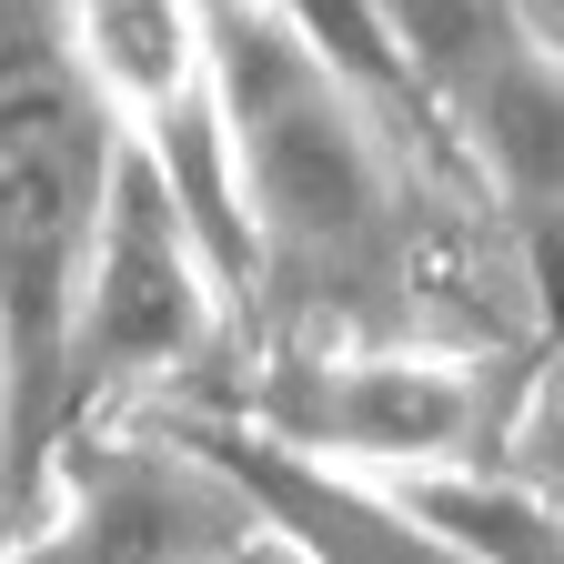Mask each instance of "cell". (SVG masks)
<instances>
[{"label":"cell","mask_w":564,"mask_h":564,"mask_svg":"<svg viewBox=\"0 0 564 564\" xmlns=\"http://www.w3.org/2000/svg\"><path fill=\"white\" fill-rule=\"evenodd\" d=\"M262 11H282L343 82H364L373 101L413 111V82H403V51H393V11L383 0H262Z\"/></svg>","instance_id":"52a82bcc"},{"label":"cell","mask_w":564,"mask_h":564,"mask_svg":"<svg viewBox=\"0 0 564 564\" xmlns=\"http://www.w3.org/2000/svg\"><path fill=\"white\" fill-rule=\"evenodd\" d=\"M252 524L223 494V474L152 413H121L51 464L0 564H232Z\"/></svg>","instance_id":"277c9868"},{"label":"cell","mask_w":564,"mask_h":564,"mask_svg":"<svg viewBox=\"0 0 564 564\" xmlns=\"http://www.w3.org/2000/svg\"><path fill=\"white\" fill-rule=\"evenodd\" d=\"M162 434H182L223 494L242 505V524L282 554V564H464L434 524H423L393 484L373 474H343V464H313V454H282L262 444L252 423L212 413V403H152Z\"/></svg>","instance_id":"5b68a950"},{"label":"cell","mask_w":564,"mask_h":564,"mask_svg":"<svg viewBox=\"0 0 564 564\" xmlns=\"http://www.w3.org/2000/svg\"><path fill=\"white\" fill-rule=\"evenodd\" d=\"M403 505L434 524L464 564H554V494L514 464H464V474H403Z\"/></svg>","instance_id":"8992f818"},{"label":"cell","mask_w":564,"mask_h":564,"mask_svg":"<svg viewBox=\"0 0 564 564\" xmlns=\"http://www.w3.org/2000/svg\"><path fill=\"white\" fill-rule=\"evenodd\" d=\"M131 141L101 111L61 0H0V373H11V524H21V444L51 383L61 323L101 252Z\"/></svg>","instance_id":"3957f363"},{"label":"cell","mask_w":564,"mask_h":564,"mask_svg":"<svg viewBox=\"0 0 564 564\" xmlns=\"http://www.w3.org/2000/svg\"><path fill=\"white\" fill-rule=\"evenodd\" d=\"M202 61L262 343H464L444 313L454 223L403 111L343 82L262 0H202Z\"/></svg>","instance_id":"6da1fadb"},{"label":"cell","mask_w":564,"mask_h":564,"mask_svg":"<svg viewBox=\"0 0 564 564\" xmlns=\"http://www.w3.org/2000/svg\"><path fill=\"white\" fill-rule=\"evenodd\" d=\"M0 554H11V373H0Z\"/></svg>","instance_id":"ba28073f"},{"label":"cell","mask_w":564,"mask_h":564,"mask_svg":"<svg viewBox=\"0 0 564 564\" xmlns=\"http://www.w3.org/2000/svg\"><path fill=\"white\" fill-rule=\"evenodd\" d=\"M182 403H212L282 454H313L373 484L464 474V464L534 474L514 444L544 403V373L534 352H494V343H252V352L232 343Z\"/></svg>","instance_id":"7a4b0ae2"}]
</instances>
